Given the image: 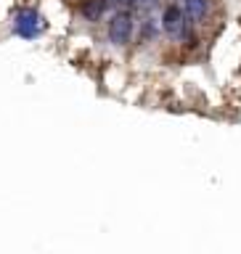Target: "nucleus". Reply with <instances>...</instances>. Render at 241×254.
Instances as JSON below:
<instances>
[{
	"label": "nucleus",
	"instance_id": "5",
	"mask_svg": "<svg viewBox=\"0 0 241 254\" xmlns=\"http://www.w3.org/2000/svg\"><path fill=\"white\" fill-rule=\"evenodd\" d=\"M103 11H106V0H87V3L82 5V16L87 21H98Z\"/></svg>",
	"mask_w": 241,
	"mask_h": 254
},
{
	"label": "nucleus",
	"instance_id": "1",
	"mask_svg": "<svg viewBox=\"0 0 241 254\" xmlns=\"http://www.w3.org/2000/svg\"><path fill=\"white\" fill-rule=\"evenodd\" d=\"M133 35V13L130 11H119L111 16L109 21V40L114 45H127Z\"/></svg>",
	"mask_w": 241,
	"mask_h": 254
},
{
	"label": "nucleus",
	"instance_id": "3",
	"mask_svg": "<svg viewBox=\"0 0 241 254\" xmlns=\"http://www.w3.org/2000/svg\"><path fill=\"white\" fill-rule=\"evenodd\" d=\"M13 29H16V35H21V37H35L40 32V16L35 11H21L13 21Z\"/></svg>",
	"mask_w": 241,
	"mask_h": 254
},
{
	"label": "nucleus",
	"instance_id": "6",
	"mask_svg": "<svg viewBox=\"0 0 241 254\" xmlns=\"http://www.w3.org/2000/svg\"><path fill=\"white\" fill-rule=\"evenodd\" d=\"M130 3V8H135V11H146V8H154L157 0H127Z\"/></svg>",
	"mask_w": 241,
	"mask_h": 254
},
{
	"label": "nucleus",
	"instance_id": "2",
	"mask_svg": "<svg viewBox=\"0 0 241 254\" xmlns=\"http://www.w3.org/2000/svg\"><path fill=\"white\" fill-rule=\"evenodd\" d=\"M162 27L170 37H186V13L180 11L178 5L164 8L162 13Z\"/></svg>",
	"mask_w": 241,
	"mask_h": 254
},
{
	"label": "nucleus",
	"instance_id": "7",
	"mask_svg": "<svg viewBox=\"0 0 241 254\" xmlns=\"http://www.w3.org/2000/svg\"><path fill=\"white\" fill-rule=\"evenodd\" d=\"M125 0H106V5H122Z\"/></svg>",
	"mask_w": 241,
	"mask_h": 254
},
{
	"label": "nucleus",
	"instance_id": "4",
	"mask_svg": "<svg viewBox=\"0 0 241 254\" xmlns=\"http://www.w3.org/2000/svg\"><path fill=\"white\" fill-rule=\"evenodd\" d=\"M183 13H186V19H191V21H202L207 16V0H186Z\"/></svg>",
	"mask_w": 241,
	"mask_h": 254
}]
</instances>
